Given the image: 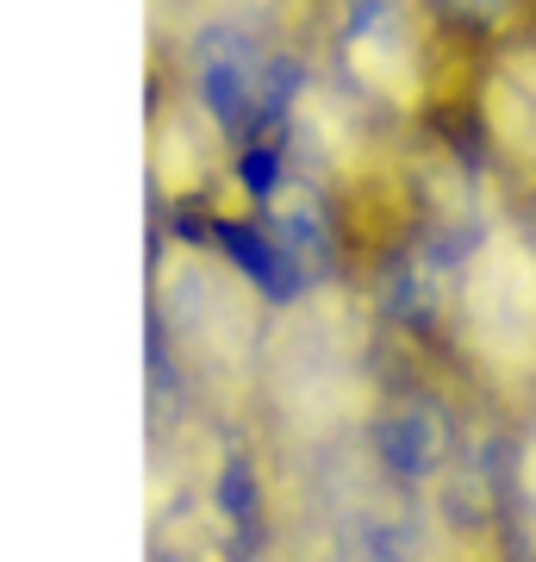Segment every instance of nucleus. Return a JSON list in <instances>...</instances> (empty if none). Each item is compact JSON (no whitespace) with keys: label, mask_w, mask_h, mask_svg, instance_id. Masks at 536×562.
<instances>
[{"label":"nucleus","mask_w":536,"mask_h":562,"mask_svg":"<svg viewBox=\"0 0 536 562\" xmlns=\"http://www.w3.org/2000/svg\"><path fill=\"white\" fill-rule=\"evenodd\" d=\"M306 7H312L318 69L387 125L475 106V76L493 44L456 32L437 13V0H306Z\"/></svg>","instance_id":"nucleus-1"},{"label":"nucleus","mask_w":536,"mask_h":562,"mask_svg":"<svg viewBox=\"0 0 536 562\" xmlns=\"http://www.w3.org/2000/svg\"><path fill=\"white\" fill-rule=\"evenodd\" d=\"M468 125L480 138V157L536 201V25L512 32L487 50L475 76V106Z\"/></svg>","instance_id":"nucleus-2"},{"label":"nucleus","mask_w":536,"mask_h":562,"mask_svg":"<svg viewBox=\"0 0 536 562\" xmlns=\"http://www.w3.org/2000/svg\"><path fill=\"white\" fill-rule=\"evenodd\" d=\"M437 13L475 44H499L536 25V0H437Z\"/></svg>","instance_id":"nucleus-3"},{"label":"nucleus","mask_w":536,"mask_h":562,"mask_svg":"<svg viewBox=\"0 0 536 562\" xmlns=\"http://www.w3.org/2000/svg\"><path fill=\"white\" fill-rule=\"evenodd\" d=\"M243 562H281V557H243Z\"/></svg>","instance_id":"nucleus-4"}]
</instances>
